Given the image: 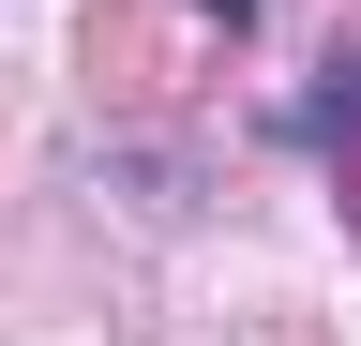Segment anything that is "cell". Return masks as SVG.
<instances>
[{
	"label": "cell",
	"instance_id": "cell-1",
	"mask_svg": "<svg viewBox=\"0 0 361 346\" xmlns=\"http://www.w3.org/2000/svg\"><path fill=\"white\" fill-rule=\"evenodd\" d=\"M211 16H226V30H241V16H256V0H211Z\"/></svg>",
	"mask_w": 361,
	"mask_h": 346
}]
</instances>
